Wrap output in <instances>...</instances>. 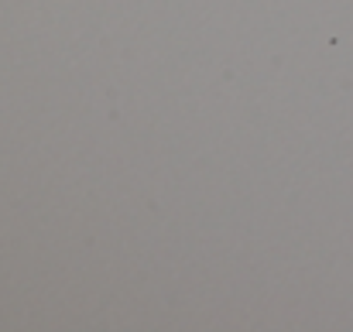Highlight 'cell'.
I'll return each instance as SVG.
<instances>
[]
</instances>
